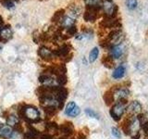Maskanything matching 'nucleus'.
I'll return each instance as SVG.
<instances>
[{
	"mask_svg": "<svg viewBox=\"0 0 148 139\" xmlns=\"http://www.w3.org/2000/svg\"><path fill=\"white\" fill-rule=\"evenodd\" d=\"M18 115L21 118L26 120L27 122L32 123L39 122L40 120V113L38 109L34 106L24 105L21 106L20 109H18Z\"/></svg>",
	"mask_w": 148,
	"mask_h": 139,
	"instance_id": "1",
	"label": "nucleus"
},
{
	"mask_svg": "<svg viewBox=\"0 0 148 139\" xmlns=\"http://www.w3.org/2000/svg\"><path fill=\"white\" fill-rule=\"evenodd\" d=\"M126 109H127V100L126 99L117 101V103L111 108V109L109 111L110 116L112 117V119L114 120L119 122V120L121 119L122 115L124 114Z\"/></svg>",
	"mask_w": 148,
	"mask_h": 139,
	"instance_id": "2",
	"label": "nucleus"
},
{
	"mask_svg": "<svg viewBox=\"0 0 148 139\" xmlns=\"http://www.w3.org/2000/svg\"><path fill=\"white\" fill-rule=\"evenodd\" d=\"M142 128V124L137 117H133L132 122L129 127V134L132 139L140 138V130Z\"/></svg>",
	"mask_w": 148,
	"mask_h": 139,
	"instance_id": "3",
	"label": "nucleus"
},
{
	"mask_svg": "<svg viewBox=\"0 0 148 139\" xmlns=\"http://www.w3.org/2000/svg\"><path fill=\"white\" fill-rule=\"evenodd\" d=\"M103 9L104 12L108 18H114L118 11V7L113 0H105L103 2Z\"/></svg>",
	"mask_w": 148,
	"mask_h": 139,
	"instance_id": "4",
	"label": "nucleus"
},
{
	"mask_svg": "<svg viewBox=\"0 0 148 139\" xmlns=\"http://www.w3.org/2000/svg\"><path fill=\"white\" fill-rule=\"evenodd\" d=\"M113 90V95H114V99L119 101L123 99H127V97L130 96V91L126 87H119V86H114L112 88Z\"/></svg>",
	"mask_w": 148,
	"mask_h": 139,
	"instance_id": "5",
	"label": "nucleus"
},
{
	"mask_svg": "<svg viewBox=\"0 0 148 139\" xmlns=\"http://www.w3.org/2000/svg\"><path fill=\"white\" fill-rule=\"evenodd\" d=\"M80 112H81L80 108L73 101L69 102L66 109H65V114L69 116V117H76V116L80 114Z\"/></svg>",
	"mask_w": 148,
	"mask_h": 139,
	"instance_id": "6",
	"label": "nucleus"
},
{
	"mask_svg": "<svg viewBox=\"0 0 148 139\" xmlns=\"http://www.w3.org/2000/svg\"><path fill=\"white\" fill-rule=\"evenodd\" d=\"M71 46L68 45V44H64L61 46H59L58 49H56L54 52L55 57H58V58H62L63 59L71 54Z\"/></svg>",
	"mask_w": 148,
	"mask_h": 139,
	"instance_id": "7",
	"label": "nucleus"
},
{
	"mask_svg": "<svg viewBox=\"0 0 148 139\" xmlns=\"http://www.w3.org/2000/svg\"><path fill=\"white\" fill-rule=\"evenodd\" d=\"M99 9L96 8H87L84 12L83 18L86 21H96L99 17Z\"/></svg>",
	"mask_w": 148,
	"mask_h": 139,
	"instance_id": "8",
	"label": "nucleus"
},
{
	"mask_svg": "<svg viewBox=\"0 0 148 139\" xmlns=\"http://www.w3.org/2000/svg\"><path fill=\"white\" fill-rule=\"evenodd\" d=\"M59 132L65 136H69L74 133V126L71 122H65L59 126Z\"/></svg>",
	"mask_w": 148,
	"mask_h": 139,
	"instance_id": "9",
	"label": "nucleus"
},
{
	"mask_svg": "<svg viewBox=\"0 0 148 139\" xmlns=\"http://www.w3.org/2000/svg\"><path fill=\"white\" fill-rule=\"evenodd\" d=\"M127 112L131 115H136V114H140L142 111V105L139 101H132L131 104L127 107Z\"/></svg>",
	"mask_w": 148,
	"mask_h": 139,
	"instance_id": "10",
	"label": "nucleus"
},
{
	"mask_svg": "<svg viewBox=\"0 0 148 139\" xmlns=\"http://www.w3.org/2000/svg\"><path fill=\"white\" fill-rule=\"evenodd\" d=\"M38 54L42 58L45 59V60H47V61L48 60H51L55 57L53 51H51L49 48L45 47V46H44V45H42L39 47Z\"/></svg>",
	"mask_w": 148,
	"mask_h": 139,
	"instance_id": "11",
	"label": "nucleus"
},
{
	"mask_svg": "<svg viewBox=\"0 0 148 139\" xmlns=\"http://www.w3.org/2000/svg\"><path fill=\"white\" fill-rule=\"evenodd\" d=\"M13 35V32L11 30L10 25H6L1 28L0 30V37L2 42H7L8 40L11 39Z\"/></svg>",
	"mask_w": 148,
	"mask_h": 139,
	"instance_id": "12",
	"label": "nucleus"
},
{
	"mask_svg": "<svg viewBox=\"0 0 148 139\" xmlns=\"http://www.w3.org/2000/svg\"><path fill=\"white\" fill-rule=\"evenodd\" d=\"M13 129L12 127L8 126H2L0 128V138L1 139H10L13 136Z\"/></svg>",
	"mask_w": 148,
	"mask_h": 139,
	"instance_id": "13",
	"label": "nucleus"
},
{
	"mask_svg": "<svg viewBox=\"0 0 148 139\" xmlns=\"http://www.w3.org/2000/svg\"><path fill=\"white\" fill-rule=\"evenodd\" d=\"M25 139H38L39 138V131L34 129V127H31L28 125V131L24 133Z\"/></svg>",
	"mask_w": 148,
	"mask_h": 139,
	"instance_id": "14",
	"label": "nucleus"
},
{
	"mask_svg": "<svg viewBox=\"0 0 148 139\" xmlns=\"http://www.w3.org/2000/svg\"><path fill=\"white\" fill-rule=\"evenodd\" d=\"M45 130L50 136H55L59 132V126L56 122H48L45 124Z\"/></svg>",
	"mask_w": 148,
	"mask_h": 139,
	"instance_id": "15",
	"label": "nucleus"
},
{
	"mask_svg": "<svg viewBox=\"0 0 148 139\" xmlns=\"http://www.w3.org/2000/svg\"><path fill=\"white\" fill-rule=\"evenodd\" d=\"M84 3L87 8L100 9L103 7V0H84Z\"/></svg>",
	"mask_w": 148,
	"mask_h": 139,
	"instance_id": "16",
	"label": "nucleus"
},
{
	"mask_svg": "<svg viewBox=\"0 0 148 139\" xmlns=\"http://www.w3.org/2000/svg\"><path fill=\"white\" fill-rule=\"evenodd\" d=\"M38 80L41 83H43L44 85H46V86H53L54 82H55L54 79L51 76L47 75V74H43V75H41L38 78Z\"/></svg>",
	"mask_w": 148,
	"mask_h": 139,
	"instance_id": "17",
	"label": "nucleus"
},
{
	"mask_svg": "<svg viewBox=\"0 0 148 139\" xmlns=\"http://www.w3.org/2000/svg\"><path fill=\"white\" fill-rule=\"evenodd\" d=\"M111 57L113 58H119L123 54V48L120 45H115L110 48Z\"/></svg>",
	"mask_w": 148,
	"mask_h": 139,
	"instance_id": "18",
	"label": "nucleus"
},
{
	"mask_svg": "<svg viewBox=\"0 0 148 139\" xmlns=\"http://www.w3.org/2000/svg\"><path fill=\"white\" fill-rule=\"evenodd\" d=\"M61 24L62 27L64 28H69V27H71L75 24V20L73 18L69 17V16H64L63 19L61 20V21L59 22Z\"/></svg>",
	"mask_w": 148,
	"mask_h": 139,
	"instance_id": "19",
	"label": "nucleus"
},
{
	"mask_svg": "<svg viewBox=\"0 0 148 139\" xmlns=\"http://www.w3.org/2000/svg\"><path fill=\"white\" fill-rule=\"evenodd\" d=\"M104 101L106 102V105H108V106L111 105L115 101L114 95H113V90L112 89H110L108 92L105 93V95H104Z\"/></svg>",
	"mask_w": 148,
	"mask_h": 139,
	"instance_id": "20",
	"label": "nucleus"
},
{
	"mask_svg": "<svg viewBox=\"0 0 148 139\" xmlns=\"http://www.w3.org/2000/svg\"><path fill=\"white\" fill-rule=\"evenodd\" d=\"M124 74H125V68L122 65H120L118 68H116V70L112 74V77L114 79H120L124 76Z\"/></svg>",
	"mask_w": 148,
	"mask_h": 139,
	"instance_id": "21",
	"label": "nucleus"
},
{
	"mask_svg": "<svg viewBox=\"0 0 148 139\" xmlns=\"http://www.w3.org/2000/svg\"><path fill=\"white\" fill-rule=\"evenodd\" d=\"M18 123V117H17L16 115L11 114V115H8L7 117V124L8 126L15 127Z\"/></svg>",
	"mask_w": 148,
	"mask_h": 139,
	"instance_id": "22",
	"label": "nucleus"
},
{
	"mask_svg": "<svg viewBox=\"0 0 148 139\" xmlns=\"http://www.w3.org/2000/svg\"><path fill=\"white\" fill-rule=\"evenodd\" d=\"M45 113V117L47 118H51L57 114L58 109L55 108V107H46V108H44Z\"/></svg>",
	"mask_w": 148,
	"mask_h": 139,
	"instance_id": "23",
	"label": "nucleus"
},
{
	"mask_svg": "<svg viewBox=\"0 0 148 139\" xmlns=\"http://www.w3.org/2000/svg\"><path fill=\"white\" fill-rule=\"evenodd\" d=\"M102 63H103L105 65V67L106 68H112L114 66V61H113V58L110 57V56H108V57H105L103 58V59H102Z\"/></svg>",
	"mask_w": 148,
	"mask_h": 139,
	"instance_id": "24",
	"label": "nucleus"
},
{
	"mask_svg": "<svg viewBox=\"0 0 148 139\" xmlns=\"http://www.w3.org/2000/svg\"><path fill=\"white\" fill-rule=\"evenodd\" d=\"M98 55H99V50H98V48H97V47H94V48L91 50V52L89 54V61L91 63L95 61L96 58H98Z\"/></svg>",
	"mask_w": 148,
	"mask_h": 139,
	"instance_id": "25",
	"label": "nucleus"
},
{
	"mask_svg": "<svg viewBox=\"0 0 148 139\" xmlns=\"http://www.w3.org/2000/svg\"><path fill=\"white\" fill-rule=\"evenodd\" d=\"M63 17H64V10L63 9H60V10L55 13V15L52 18V21L53 22H60L63 19Z\"/></svg>",
	"mask_w": 148,
	"mask_h": 139,
	"instance_id": "26",
	"label": "nucleus"
},
{
	"mask_svg": "<svg viewBox=\"0 0 148 139\" xmlns=\"http://www.w3.org/2000/svg\"><path fill=\"white\" fill-rule=\"evenodd\" d=\"M0 3H1L5 8H7L8 9H11L15 7V5H14V2L12 0H0Z\"/></svg>",
	"mask_w": 148,
	"mask_h": 139,
	"instance_id": "27",
	"label": "nucleus"
},
{
	"mask_svg": "<svg viewBox=\"0 0 148 139\" xmlns=\"http://www.w3.org/2000/svg\"><path fill=\"white\" fill-rule=\"evenodd\" d=\"M57 82L58 83V85H66L67 82H68V78L66 76V74H61V75H59L57 77Z\"/></svg>",
	"mask_w": 148,
	"mask_h": 139,
	"instance_id": "28",
	"label": "nucleus"
},
{
	"mask_svg": "<svg viewBox=\"0 0 148 139\" xmlns=\"http://www.w3.org/2000/svg\"><path fill=\"white\" fill-rule=\"evenodd\" d=\"M76 32H77V28H76L75 25L67 28V35H68V37L72 36V35H75Z\"/></svg>",
	"mask_w": 148,
	"mask_h": 139,
	"instance_id": "29",
	"label": "nucleus"
},
{
	"mask_svg": "<svg viewBox=\"0 0 148 139\" xmlns=\"http://www.w3.org/2000/svg\"><path fill=\"white\" fill-rule=\"evenodd\" d=\"M85 113L89 116V117H91V118H95V119H97L98 120L99 119V116H98V114H97L95 111H94L92 109H85Z\"/></svg>",
	"mask_w": 148,
	"mask_h": 139,
	"instance_id": "30",
	"label": "nucleus"
},
{
	"mask_svg": "<svg viewBox=\"0 0 148 139\" xmlns=\"http://www.w3.org/2000/svg\"><path fill=\"white\" fill-rule=\"evenodd\" d=\"M126 5L130 9H134L137 7V0H127Z\"/></svg>",
	"mask_w": 148,
	"mask_h": 139,
	"instance_id": "31",
	"label": "nucleus"
},
{
	"mask_svg": "<svg viewBox=\"0 0 148 139\" xmlns=\"http://www.w3.org/2000/svg\"><path fill=\"white\" fill-rule=\"evenodd\" d=\"M111 132H112L113 136L116 137V138H120V136H121V134H120V132L119 131V129H118V128L113 127L112 130H111Z\"/></svg>",
	"mask_w": 148,
	"mask_h": 139,
	"instance_id": "32",
	"label": "nucleus"
},
{
	"mask_svg": "<svg viewBox=\"0 0 148 139\" xmlns=\"http://www.w3.org/2000/svg\"><path fill=\"white\" fill-rule=\"evenodd\" d=\"M77 139H87V136H86L85 133H83L82 132H80V133H78Z\"/></svg>",
	"mask_w": 148,
	"mask_h": 139,
	"instance_id": "33",
	"label": "nucleus"
},
{
	"mask_svg": "<svg viewBox=\"0 0 148 139\" xmlns=\"http://www.w3.org/2000/svg\"><path fill=\"white\" fill-rule=\"evenodd\" d=\"M2 24H3V19L1 16H0V26H2Z\"/></svg>",
	"mask_w": 148,
	"mask_h": 139,
	"instance_id": "34",
	"label": "nucleus"
},
{
	"mask_svg": "<svg viewBox=\"0 0 148 139\" xmlns=\"http://www.w3.org/2000/svg\"><path fill=\"white\" fill-rule=\"evenodd\" d=\"M2 127V124H1V122H0V128H1Z\"/></svg>",
	"mask_w": 148,
	"mask_h": 139,
	"instance_id": "35",
	"label": "nucleus"
},
{
	"mask_svg": "<svg viewBox=\"0 0 148 139\" xmlns=\"http://www.w3.org/2000/svg\"><path fill=\"white\" fill-rule=\"evenodd\" d=\"M0 50H1V46H0Z\"/></svg>",
	"mask_w": 148,
	"mask_h": 139,
	"instance_id": "36",
	"label": "nucleus"
}]
</instances>
